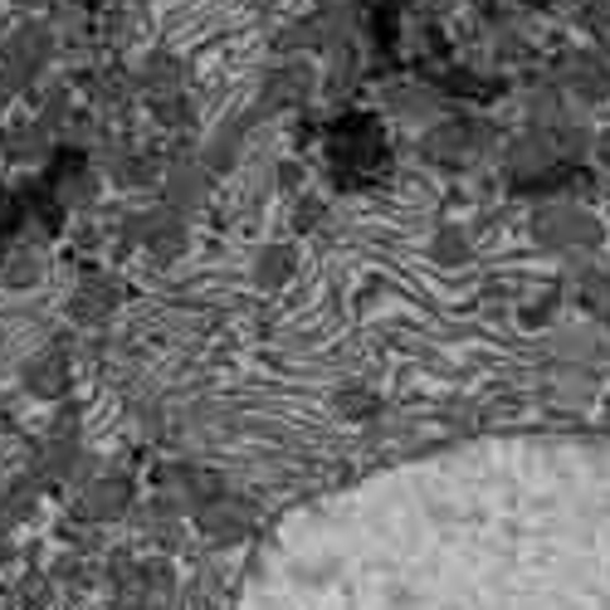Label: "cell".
I'll return each instance as SVG.
<instances>
[{
	"instance_id": "cell-1",
	"label": "cell",
	"mask_w": 610,
	"mask_h": 610,
	"mask_svg": "<svg viewBox=\"0 0 610 610\" xmlns=\"http://www.w3.org/2000/svg\"><path fill=\"white\" fill-rule=\"evenodd\" d=\"M239 610H610V445L430 455L289 518Z\"/></svg>"
}]
</instances>
